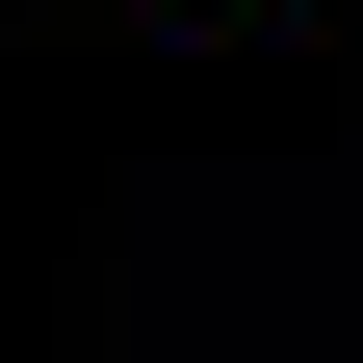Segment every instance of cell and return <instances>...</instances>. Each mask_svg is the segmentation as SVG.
I'll use <instances>...</instances> for the list:
<instances>
[]
</instances>
